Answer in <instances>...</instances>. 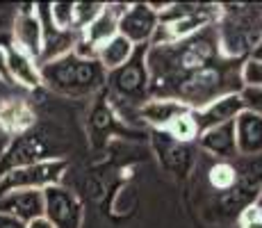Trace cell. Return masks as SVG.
<instances>
[{"instance_id":"cell-1","label":"cell","mask_w":262,"mask_h":228,"mask_svg":"<svg viewBox=\"0 0 262 228\" xmlns=\"http://www.w3.org/2000/svg\"><path fill=\"white\" fill-rule=\"evenodd\" d=\"M41 67V85L55 94L84 98L96 94L107 82V71L98 64L96 57H82L78 53H69Z\"/></svg>"},{"instance_id":"cell-2","label":"cell","mask_w":262,"mask_h":228,"mask_svg":"<svg viewBox=\"0 0 262 228\" xmlns=\"http://www.w3.org/2000/svg\"><path fill=\"white\" fill-rule=\"evenodd\" d=\"M67 171V160L62 158H46L30 162L23 167L5 171L0 176V196L14 190H46L53 185H62V176Z\"/></svg>"},{"instance_id":"cell-3","label":"cell","mask_w":262,"mask_h":228,"mask_svg":"<svg viewBox=\"0 0 262 228\" xmlns=\"http://www.w3.org/2000/svg\"><path fill=\"white\" fill-rule=\"evenodd\" d=\"M146 48L148 46H137L135 55L123 64L121 69L107 73V82L114 89L119 98L128 100V103L142 105L150 98V75L146 67Z\"/></svg>"},{"instance_id":"cell-4","label":"cell","mask_w":262,"mask_h":228,"mask_svg":"<svg viewBox=\"0 0 262 228\" xmlns=\"http://www.w3.org/2000/svg\"><path fill=\"white\" fill-rule=\"evenodd\" d=\"M43 219L55 228H82L84 210L80 199L64 185H53L43 190Z\"/></svg>"},{"instance_id":"cell-5","label":"cell","mask_w":262,"mask_h":228,"mask_svg":"<svg viewBox=\"0 0 262 228\" xmlns=\"http://www.w3.org/2000/svg\"><path fill=\"white\" fill-rule=\"evenodd\" d=\"M158 28H160V12L150 3L125 5L123 14L119 18V34L128 39L135 48L137 46H150Z\"/></svg>"},{"instance_id":"cell-6","label":"cell","mask_w":262,"mask_h":228,"mask_svg":"<svg viewBox=\"0 0 262 228\" xmlns=\"http://www.w3.org/2000/svg\"><path fill=\"white\" fill-rule=\"evenodd\" d=\"M12 32H14V48L23 50L25 55H30L32 59L39 62L43 50V30L34 5H25V7L16 9Z\"/></svg>"},{"instance_id":"cell-7","label":"cell","mask_w":262,"mask_h":228,"mask_svg":"<svg viewBox=\"0 0 262 228\" xmlns=\"http://www.w3.org/2000/svg\"><path fill=\"white\" fill-rule=\"evenodd\" d=\"M0 212L21 219L23 224L43 217V192L41 190H14L0 196Z\"/></svg>"},{"instance_id":"cell-8","label":"cell","mask_w":262,"mask_h":228,"mask_svg":"<svg viewBox=\"0 0 262 228\" xmlns=\"http://www.w3.org/2000/svg\"><path fill=\"white\" fill-rule=\"evenodd\" d=\"M123 9H125V5H121V3L103 5L98 16L80 32V39L92 50H98V46H103L105 42H110L112 37L119 34V18L123 14Z\"/></svg>"},{"instance_id":"cell-9","label":"cell","mask_w":262,"mask_h":228,"mask_svg":"<svg viewBox=\"0 0 262 228\" xmlns=\"http://www.w3.org/2000/svg\"><path fill=\"white\" fill-rule=\"evenodd\" d=\"M237 158H260L262 155V116L244 110L233 121Z\"/></svg>"},{"instance_id":"cell-10","label":"cell","mask_w":262,"mask_h":228,"mask_svg":"<svg viewBox=\"0 0 262 228\" xmlns=\"http://www.w3.org/2000/svg\"><path fill=\"white\" fill-rule=\"evenodd\" d=\"M242 112H244V103H242L239 94H228L212 100L205 108L196 110L194 116H196V123H199V130L203 133V130L214 128V126L233 123Z\"/></svg>"},{"instance_id":"cell-11","label":"cell","mask_w":262,"mask_h":228,"mask_svg":"<svg viewBox=\"0 0 262 228\" xmlns=\"http://www.w3.org/2000/svg\"><path fill=\"white\" fill-rule=\"evenodd\" d=\"M7 73L9 82L21 85L25 89H37L41 87V67L37 59L25 55L23 50L9 46L7 48Z\"/></svg>"},{"instance_id":"cell-12","label":"cell","mask_w":262,"mask_h":228,"mask_svg":"<svg viewBox=\"0 0 262 228\" xmlns=\"http://www.w3.org/2000/svg\"><path fill=\"white\" fill-rule=\"evenodd\" d=\"M199 144L205 153L214 155L216 160H226L230 162L233 158H237V146H235V128L233 123H224V126H214L208 128L199 135Z\"/></svg>"},{"instance_id":"cell-13","label":"cell","mask_w":262,"mask_h":228,"mask_svg":"<svg viewBox=\"0 0 262 228\" xmlns=\"http://www.w3.org/2000/svg\"><path fill=\"white\" fill-rule=\"evenodd\" d=\"M189 108H185L183 103L173 98H148L146 103L139 108V116L146 123L155 126V128L167 130L180 114H185Z\"/></svg>"},{"instance_id":"cell-14","label":"cell","mask_w":262,"mask_h":228,"mask_svg":"<svg viewBox=\"0 0 262 228\" xmlns=\"http://www.w3.org/2000/svg\"><path fill=\"white\" fill-rule=\"evenodd\" d=\"M34 123V110L23 98H5L0 103V128L21 135Z\"/></svg>"},{"instance_id":"cell-15","label":"cell","mask_w":262,"mask_h":228,"mask_svg":"<svg viewBox=\"0 0 262 228\" xmlns=\"http://www.w3.org/2000/svg\"><path fill=\"white\" fill-rule=\"evenodd\" d=\"M135 50L137 48H135L128 39L117 34V37H112L103 46H98V50H96V59H98V64L107 71V73H112V71L121 69L130 57H133Z\"/></svg>"},{"instance_id":"cell-16","label":"cell","mask_w":262,"mask_h":228,"mask_svg":"<svg viewBox=\"0 0 262 228\" xmlns=\"http://www.w3.org/2000/svg\"><path fill=\"white\" fill-rule=\"evenodd\" d=\"M208 176H210V185H212L216 192H224V194H228V192L237 185V169H235L233 162L216 160Z\"/></svg>"},{"instance_id":"cell-17","label":"cell","mask_w":262,"mask_h":228,"mask_svg":"<svg viewBox=\"0 0 262 228\" xmlns=\"http://www.w3.org/2000/svg\"><path fill=\"white\" fill-rule=\"evenodd\" d=\"M167 133L178 141H191V139H199L201 130H199V123H196V116H194V110H187L185 114H180L178 119L167 128Z\"/></svg>"},{"instance_id":"cell-18","label":"cell","mask_w":262,"mask_h":228,"mask_svg":"<svg viewBox=\"0 0 262 228\" xmlns=\"http://www.w3.org/2000/svg\"><path fill=\"white\" fill-rule=\"evenodd\" d=\"M48 14L55 28L75 30V3H48Z\"/></svg>"},{"instance_id":"cell-19","label":"cell","mask_w":262,"mask_h":228,"mask_svg":"<svg viewBox=\"0 0 262 228\" xmlns=\"http://www.w3.org/2000/svg\"><path fill=\"white\" fill-rule=\"evenodd\" d=\"M105 3H75V30L82 32L89 23L100 14Z\"/></svg>"},{"instance_id":"cell-20","label":"cell","mask_w":262,"mask_h":228,"mask_svg":"<svg viewBox=\"0 0 262 228\" xmlns=\"http://www.w3.org/2000/svg\"><path fill=\"white\" fill-rule=\"evenodd\" d=\"M239 78H242L244 87H262V62L246 57L244 62H242Z\"/></svg>"},{"instance_id":"cell-21","label":"cell","mask_w":262,"mask_h":228,"mask_svg":"<svg viewBox=\"0 0 262 228\" xmlns=\"http://www.w3.org/2000/svg\"><path fill=\"white\" fill-rule=\"evenodd\" d=\"M239 98L244 103V110L262 116V87H244L239 91Z\"/></svg>"},{"instance_id":"cell-22","label":"cell","mask_w":262,"mask_h":228,"mask_svg":"<svg viewBox=\"0 0 262 228\" xmlns=\"http://www.w3.org/2000/svg\"><path fill=\"white\" fill-rule=\"evenodd\" d=\"M242 228H262V210H258L255 205H249L242 219Z\"/></svg>"},{"instance_id":"cell-23","label":"cell","mask_w":262,"mask_h":228,"mask_svg":"<svg viewBox=\"0 0 262 228\" xmlns=\"http://www.w3.org/2000/svg\"><path fill=\"white\" fill-rule=\"evenodd\" d=\"M0 228H28V224H23L21 219H16V217H12V215L0 212Z\"/></svg>"},{"instance_id":"cell-24","label":"cell","mask_w":262,"mask_h":228,"mask_svg":"<svg viewBox=\"0 0 262 228\" xmlns=\"http://www.w3.org/2000/svg\"><path fill=\"white\" fill-rule=\"evenodd\" d=\"M0 80L12 85L9 82V73H7V48L5 46H0Z\"/></svg>"},{"instance_id":"cell-25","label":"cell","mask_w":262,"mask_h":228,"mask_svg":"<svg viewBox=\"0 0 262 228\" xmlns=\"http://www.w3.org/2000/svg\"><path fill=\"white\" fill-rule=\"evenodd\" d=\"M28 228H55L53 224H50L48 219H43V217H39V219H34V221H30Z\"/></svg>"},{"instance_id":"cell-26","label":"cell","mask_w":262,"mask_h":228,"mask_svg":"<svg viewBox=\"0 0 262 228\" xmlns=\"http://www.w3.org/2000/svg\"><path fill=\"white\" fill-rule=\"evenodd\" d=\"M251 59H258V62H262V39L258 44L253 46V50H251V55H249Z\"/></svg>"},{"instance_id":"cell-27","label":"cell","mask_w":262,"mask_h":228,"mask_svg":"<svg viewBox=\"0 0 262 228\" xmlns=\"http://www.w3.org/2000/svg\"><path fill=\"white\" fill-rule=\"evenodd\" d=\"M255 208H258V210H262V190H260V194H258V201H255L253 203Z\"/></svg>"}]
</instances>
